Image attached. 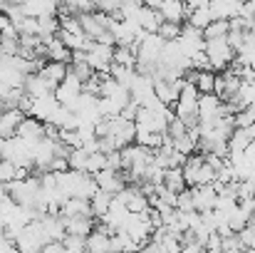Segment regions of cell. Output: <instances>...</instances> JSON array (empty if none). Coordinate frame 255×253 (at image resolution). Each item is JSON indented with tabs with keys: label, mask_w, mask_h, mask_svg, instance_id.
<instances>
[{
	"label": "cell",
	"mask_w": 255,
	"mask_h": 253,
	"mask_svg": "<svg viewBox=\"0 0 255 253\" xmlns=\"http://www.w3.org/2000/svg\"><path fill=\"white\" fill-rule=\"evenodd\" d=\"M206 57H208V65L213 72H223L233 65L236 60V50L228 45L226 37H218V40H206V47H203Z\"/></svg>",
	"instance_id": "1"
},
{
	"label": "cell",
	"mask_w": 255,
	"mask_h": 253,
	"mask_svg": "<svg viewBox=\"0 0 255 253\" xmlns=\"http://www.w3.org/2000/svg\"><path fill=\"white\" fill-rule=\"evenodd\" d=\"M176 42H178V47H181V52L191 60L193 55H201L203 52V47H206V40H203V32L201 30H196V27H191V25H181V35L176 37Z\"/></svg>",
	"instance_id": "2"
},
{
	"label": "cell",
	"mask_w": 255,
	"mask_h": 253,
	"mask_svg": "<svg viewBox=\"0 0 255 253\" xmlns=\"http://www.w3.org/2000/svg\"><path fill=\"white\" fill-rule=\"evenodd\" d=\"M80 94H82V80H77V77L70 72V67H67V77L57 84V89H55V99H57L62 107H72Z\"/></svg>",
	"instance_id": "3"
},
{
	"label": "cell",
	"mask_w": 255,
	"mask_h": 253,
	"mask_svg": "<svg viewBox=\"0 0 255 253\" xmlns=\"http://www.w3.org/2000/svg\"><path fill=\"white\" fill-rule=\"evenodd\" d=\"M92 176H94V181H97V189H99V191H107V194H112V196H117V194L127 186L124 174H122V171H114V169H102V171H97V174H92Z\"/></svg>",
	"instance_id": "4"
},
{
	"label": "cell",
	"mask_w": 255,
	"mask_h": 253,
	"mask_svg": "<svg viewBox=\"0 0 255 253\" xmlns=\"http://www.w3.org/2000/svg\"><path fill=\"white\" fill-rule=\"evenodd\" d=\"M226 104L211 92V94H201L198 97V122H211L218 117H226Z\"/></svg>",
	"instance_id": "5"
},
{
	"label": "cell",
	"mask_w": 255,
	"mask_h": 253,
	"mask_svg": "<svg viewBox=\"0 0 255 253\" xmlns=\"http://www.w3.org/2000/svg\"><path fill=\"white\" fill-rule=\"evenodd\" d=\"M188 191H191V199H193V211H198V214L213 211L218 194H216V189L211 184H206V186H188Z\"/></svg>",
	"instance_id": "6"
},
{
	"label": "cell",
	"mask_w": 255,
	"mask_h": 253,
	"mask_svg": "<svg viewBox=\"0 0 255 253\" xmlns=\"http://www.w3.org/2000/svg\"><path fill=\"white\" fill-rule=\"evenodd\" d=\"M15 137H20L27 144H37L40 139H45V122L35 119V117H25L15 132Z\"/></svg>",
	"instance_id": "7"
},
{
	"label": "cell",
	"mask_w": 255,
	"mask_h": 253,
	"mask_svg": "<svg viewBox=\"0 0 255 253\" xmlns=\"http://www.w3.org/2000/svg\"><path fill=\"white\" fill-rule=\"evenodd\" d=\"M25 117H27V114H25L22 109H17V107L2 109V114H0V139L15 137V132H17V127H20V122H22Z\"/></svg>",
	"instance_id": "8"
},
{
	"label": "cell",
	"mask_w": 255,
	"mask_h": 253,
	"mask_svg": "<svg viewBox=\"0 0 255 253\" xmlns=\"http://www.w3.org/2000/svg\"><path fill=\"white\" fill-rule=\"evenodd\" d=\"M62 219V226H65V231L67 234H72V236H82L87 239L92 231H94V219H89V216H60Z\"/></svg>",
	"instance_id": "9"
},
{
	"label": "cell",
	"mask_w": 255,
	"mask_h": 253,
	"mask_svg": "<svg viewBox=\"0 0 255 253\" xmlns=\"http://www.w3.org/2000/svg\"><path fill=\"white\" fill-rule=\"evenodd\" d=\"M156 10H159L164 22H176V25L186 22V5L181 0H164Z\"/></svg>",
	"instance_id": "10"
},
{
	"label": "cell",
	"mask_w": 255,
	"mask_h": 253,
	"mask_svg": "<svg viewBox=\"0 0 255 253\" xmlns=\"http://www.w3.org/2000/svg\"><path fill=\"white\" fill-rule=\"evenodd\" d=\"M85 244L87 253H112V236L102 226H94V231L85 239Z\"/></svg>",
	"instance_id": "11"
},
{
	"label": "cell",
	"mask_w": 255,
	"mask_h": 253,
	"mask_svg": "<svg viewBox=\"0 0 255 253\" xmlns=\"http://www.w3.org/2000/svg\"><path fill=\"white\" fill-rule=\"evenodd\" d=\"M37 75L50 84L52 89H57V84L67 77V65H62V62H50V60H47V62L37 70Z\"/></svg>",
	"instance_id": "12"
},
{
	"label": "cell",
	"mask_w": 255,
	"mask_h": 253,
	"mask_svg": "<svg viewBox=\"0 0 255 253\" xmlns=\"http://www.w3.org/2000/svg\"><path fill=\"white\" fill-rule=\"evenodd\" d=\"M139 27L141 30H146V32H156L159 27H161V15H159V10L156 7H146V5H141V10H139Z\"/></svg>",
	"instance_id": "13"
},
{
	"label": "cell",
	"mask_w": 255,
	"mask_h": 253,
	"mask_svg": "<svg viewBox=\"0 0 255 253\" xmlns=\"http://www.w3.org/2000/svg\"><path fill=\"white\" fill-rule=\"evenodd\" d=\"M213 22V15L208 7H196V10H186V25L196 27V30H206L208 25Z\"/></svg>",
	"instance_id": "14"
},
{
	"label": "cell",
	"mask_w": 255,
	"mask_h": 253,
	"mask_svg": "<svg viewBox=\"0 0 255 253\" xmlns=\"http://www.w3.org/2000/svg\"><path fill=\"white\" fill-rule=\"evenodd\" d=\"M89 206H92V216H94V219H102V216L109 211V206H112V194L97 189L94 196L89 199Z\"/></svg>",
	"instance_id": "15"
},
{
	"label": "cell",
	"mask_w": 255,
	"mask_h": 253,
	"mask_svg": "<svg viewBox=\"0 0 255 253\" xmlns=\"http://www.w3.org/2000/svg\"><path fill=\"white\" fill-rule=\"evenodd\" d=\"M164 186H166L169 191H173V194H178V191L188 189V186H186V181H183V171H181V167L166 169V174H164Z\"/></svg>",
	"instance_id": "16"
},
{
	"label": "cell",
	"mask_w": 255,
	"mask_h": 253,
	"mask_svg": "<svg viewBox=\"0 0 255 253\" xmlns=\"http://www.w3.org/2000/svg\"><path fill=\"white\" fill-rule=\"evenodd\" d=\"M231 30L228 20H213L206 30H203V40H218V37H226Z\"/></svg>",
	"instance_id": "17"
},
{
	"label": "cell",
	"mask_w": 255,
	"mask_h": 253,
	"mask_svg": "<svg viewBox=\"0 0 255 253\" xmlns=\"http://www.w3.org/2000/svg\"><path fill=\"white\" fill-rule=\"evenodd\" d=\"M102 169H107V157L102 152H89L87 154V162H85V171L87 174H97Z\"/></svg>",
	"instance_id": "18"
},
{
	"label": "cell",
	"mask_w": 255,
	"mask_h": 253,
	"mask_svg": "<svg viewBox=\"0 0 255 253\" xmlns=\"http://www.w3.org/2000/svg\"><path fill=\"white\" fill-rule=\"evenodd\" d=\"M62 246L67 249L70 253H85L87 251V244L82 236H72V234H65L62 239Z\"/></svg>",
	"instance_id": "19"
},
{
	"label": "cell",
	"mask_w": 255,
	"mask_h": 253,
	"mask_svg": "<svg viewBox=\"0 0 255 253\" xmlns=\"http://www.w3.org/2000/svg\"><path fill=\"white\" fill-rule=\"evenodd\" d=\"M156 35H159L164 42H171V40H176V37L181 35V25H176V22H161V27L156 30Z\"/></svg>",
	"instance_id": "20"
},
{
	"label": "cell",
	"mask_w": 255,
	"mask_h": 253,
	"mask_svg": "<svg viewBox=\"0 0 255 253\" xmlns=\"http://www.w3.org/2000/svg\"><path fill=\"white\" fill-rule=\"evenodd\" d=\"M17 179V167L7 159H0V184H10Z\"/></svg>",
	"instance_id": "21"
},
{
	"label": "cell",
	"mask_w": 255,
	"mask_h": 253,
	"mask_svg": "<svg viewBox=\"0 0 255 253\" xmlns=\"http://www.w3.org/2000/svg\"><path fill=\"white\" fill-rule=\"evenodd\" d=\"M176 211H193V199H191V191L188 189H183V191H178L176 194Z\"/></svg>",
	"instance_id": "22"
},
{
	"label": "cell",
	"mask_w": 255,
	"mask_h": 253,
	"mask_svg": "<svg viewBox=\"0 0 255 253\" xmlns=\"http://www.w3.org/2000/svg\"><path fill=\"white\" fill-rule=\"evenodd\" d=\"M139 253H164V251H161V246H159L156 241H151V239H149V241L139 249Z\"/></svg>",
	"instance_id": "23"
},
{
	"label": "cell",
	"mask_w": 255,
	"mask_h": 253,
	"mask_svg": "<svg viewBox=\"0 0 255 253\" xmlns=\"http://www.w3.org/2000/svg\"><path fill=\"white\" fill-rule=\"evenodd\" d=\"M208 2H211V0H183L186 10H196V7H208Z\"/></svg>",
	"instance_id": "24"
},
{
	"label": "cell",
	"mask_w": 255,
	"mask_h": 253,
	"mask_svg": "<svg viewBox=\"0 0 255 253\" xmlns=\"http://www.w3.org/2000/svg\"><path fill=\"white\" fill-rule=\"evenodd\" d=\"M161 2H164V0H144V5H146V7H159Z\"/></svg>",
	"instance_id": "25"
},
{
	"label": "cell",
	"mask_w": 255,
	"mask_h": 253,
	"mask_svg": "<svg viewBox=\"0 0 255 253\" xmlns=\"http://www.w3.org/2000/svg\"><path fill=\"white\" fill-rule=\"evenodd\" d=\"M2 142H5V139H0V149H2Z\"/></svg>",
	"instance_id": "26"
},
{
	"label": "cell",
	"mask_w": 255,
	"mask_h": 253,
	"mask_svg": "<svg viewBox=\"0 0 255 253\" xmlns=\"http://www.w3.org/2000/svg\"><path fill=\"white\" fill-rule=\"evenodd\" d=\"M127 253H139V251H127Z\"/></svg>",
	"instance_id": "27"
}]
</instances>
